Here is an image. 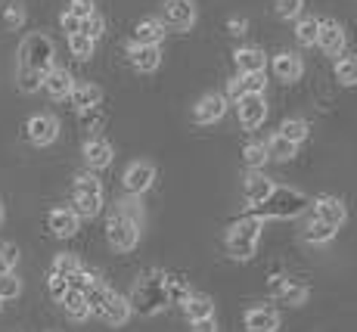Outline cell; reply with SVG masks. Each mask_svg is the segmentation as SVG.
Segmentation results:
<instances>
[{"mask_svg":"<svg viewBox=\"0 0 357 332\" xmlns=\"http://www.w3.org/2000/svg\"><path fill=\"white\" fill-rule=\"evenodd\" d=\"M130 310L143 317H153L159 310L168 308V292H165V271H149L134 282V292H130Z\"/></svg>","mask_w":357,"mask_h":332,"instance_id":"6da1fadb","label":"cell"},{"mask_svg":"<svg viewBox=\"0 0 357 332\" xmlns=\"http://www.w3.org/2000/svg\"><path fill=\"white\" fill-rule=\"evenodd\" d=\"M264 230V218L252 214V218H239L227 227V252L236 261H249L258 252V239Z\"/></svg>","mask_w":357,"mask_h":332,"instance_id":"7a4b0ae2","label":"cell"},{"mask_svg":"<svg viewBox=\"0 0 357 332\" xmlns=\"http://www.w3.org/2000/svg\"><path fill=\"white\" fill-rule=\"evenodd\" d=\"M311 205V199L289 186H273V193L258 205V218H298Z\"/></svg>","mask_w":357,"mask_h":332,"instance_id":"3957f363","label":"cell"},{"mask_svg":"<svg viewBox=\"0 0 357 332\" xmlns=\"http://www.w3.org/2000/svg\"><path fill=\"white\" fill-rule=\"evenodd\" d=\"M53 59H56V47L40 31L29 34L22 40V47H19V68H31V72L47 75L53 68Z\"/></svg>","mask_w":357,"mask_h":332,"instance_id":"277c9868","label":"cell"},{"mask_svg":"<svg viewBox=\"0 0 357 332\" xmlns=\"http://www.w3.org/2000/svg\"><path fill=\"white\" fill-rule=\"evenodd\" d=\"M102 209V183L93 174H78L72 183V211L78 218H97Z\"/></svg>","mask_w":357,"mask_h":332,"instance_id":"5b68a950","label":"cell"},{"mask_svg":"<svg viewBox=\"0 0 357 332\" xmlns=\"http://www.w3.org/2000/svg\"><path fill=\"white\" fill-rule=\"evenodd\" d=\"M140 230H143V224L125 218L121 211H112L106 224V239L115 252H134L137 242H140Z\"/></svg>","mask_w":357,"mask_h":332,"instance_id":"8992f818","label":"cell"},{"mask_svg":"<svg viewBox=\"0 0 357 332\" xmlns=\"http://www.w3.org/2000/svg\"><path fill=\"white\" fill-rule=\"evenodd\" d=\"M236 112H239V124L245 130H255L264 124L267 119V100L264 93H239L236 96Z\"/></svg>","mask_w":357,"mask_h":332,"instance_id":"52a82bcc","label":"cell"},{"mask_svg":"<svg viewBox=\"0 0 357 332\" xmlns=\"http://www.w3.org/2000/svg\"><path fill=\"white\" fill-rule=\"evenodd\" d=\"M196 22V3L193 0H165L162 6V25L174 31H187Z\"/></svg>","mask_w":357,"mask_h":332,"instance_id":"ba28073f","label":"cell"},{"mask_svg":"<svg viewBox=\"0 0 357 332\" xmlns=\"http://www.w3.org/2000/svg\"><path fill=\"white\" fill-rule=\"evenodd\" d=\"M121 183H125V190L130 196H140V193H146L149 186L155 183V165L153 162H130Z\"/></svg>","mask_w":357,"mask_h":332,"instance_id":"9c48e42d","label":"cell"},{"mask_svg":"<svg viewBox=\"0 0 357 332\" xmlns=\"http://www.w3.org/2000/svg\"><path fill=\"white\" fill-rule=\"evenodd\" d=\"M271 295L277 299L280 304H292V308H298V304H305L307 299V286L298 280H289V276H273L271 280Z\"/></svg>","mask_w":357,"mask_h":332,"instance_id":"30bf717a","label":"cell"},{"mask_svg":"<svg viewBox=\"0 0 357 332\" xmlns=\"http://www.w3.org/2000/svg\"><path fill=\"white\" fill-rule=\"evenodd\" d=\"M25 134L34 146H50L59 137V121L53 115H31L29 124H25Z\"/></svg>","mask_w":357,"mask_h":332,"instance_id":"8fae6325","label":"cell"},{"mask_svg":"<svg viewBox=\"0 0 357 332\" xmlns=\"http://www.w3.org/2000/svg\"><path fill=\"white\" fill-rule=\"evenodd\" d=\"M317 47L326 56H339L345 50V29L335 19H320V31H317Z\"/></svg>","mask_w":357,"mask_h":332,"instance_id":"7c38bea8","label":"cell"},{"mask_svg":"<svg viewBox=\"0 0 357 332\" xmlns=\"http://www.w3.org/2000/svg\"><path fill=\"white\" fill-rule=\"evenodd\" d=\"M227 112V96L224 93H205L193 106V121L196 124H215Z\"/></svg>","mask_w":357,"mask_h":332,"instance_id":"4fadbf2b","label":"cell"},{"mask_svg":"<svg viewBox=\"0 0 357 332\" xmlns=\"http://www.w3.org/2000/svg\"><path fill=\"white\" fill-rule=\"evenodd\" d=\"M273 193V181L271 177H264V171H249L243 181V199L249 209H258L261 202H264L267 196Z\"/></svg>","mask_w":357,"mask_h":332,"instance_id":"5bb4252c","label":"cell"},{"mask_svg":"<svg viewBox=\"0 0 357 332\" xmlns=\"http://www.w3.org/2000/svg\"><path fill=\"white\" fill-rule=\"evenodd\" d=\"M128 56H130V66H134L137 72H143V75L155 72V68L162 66L159 44H134V40H130V44H128Z\"/></svg>","mask_w":357,"mask_h":332,"instance_id":"9a60e30c","label":"cell"},{"mask_svg":"<svg viewBox=\"0 0 357 332\" xmlns=\"http://www.w3.org/2000/svg\"><path fill=\"white\" fill-rule=\"evenodd\" d=\"M314 218L339 230V227L348 220V209H345V202H342V199H335V196H320L317 202H314Z\"/></svg>","mask_w":357,"mask_h":332,"instance_id":"2e32d148","label":"cell"},{"mask_svg":"<svg viewBox=\"0 0 357 332\" xmlns=\"http://www.w3.org/2000/svg\"><path fill=\"white\" fill-rule=\"evenodd\" d=\"M273 75H277V81H283V84H295V81L305 75V62H301L298 53H277L273 56Z\"/></svg>","mask_w":357,"mask_h":332,"instance_id":"e0dca14e","label":"cell"},{"mask_svg":"<svg viewBox=\"0 0 357 332\" xmlns=\"http://www.w3.org/2000/svg\"><path fill=\"white\" fill-rule=\"evenodd\" d=\"M40 87L47 91L50 100H68V93H72V87H75V78H72V72L53 66L50 72L44 75V84H40Z\"/></svg>","mask_w":357,"mask_h":332,"instance_id":"ac0fdd59","label":"cell"},{"mask_svg":"<svg viewBox=\"0 0 357 332\" xmlns=\"http://www.w3.org/2000/svg\"><path fill=\"white\" fill-rule=\"evenodd\" d=\"M112 156H115L112 143L102 140V137H91V140L84 143V162H87V168H93V171L109 168V165H112Z\"/></svg>","mask_w":357,"mask_h":332,"instance_id":"d6986e66","label":"cell"},{"mask_svg":"<svg viewBox=\"0 0 357 332\" xmlns=\"http://www.w3.org/2000/svg\"><path fill=\"white\" fill-rule=\"evenodd\" d=\"M280 329V314L273 308H249L245 310V332H277Z\"/></svg>","mask_w":357,"mask_h":332,"instance_id":"ffe728a7","label":"cell"},{"mask_svg":"<svg viewBox=\"0 0 357 332\" xmlns=\"http://www.w3.org/2000/svg\"><path fill=\"white\" fill-rule=\"evenodd\" d=\"M78 224H81V218L72 209H53L47 214V227H50V233L59 239L75 236V233H78Z\"/></svg>","mask_w":357,"mask_h":332,"instance_id":"44dd1931","label":"cell"},{"mask_svg":"<svg viewBox=\"0 0 357 332\" xmlns=\"http://www.w3.org/2000/svg\"><path fill=\"white\" fill-rule=\"evenodd\" d=\"M130 301L125 299V295H119V292H112L109 295V301H106V308H102V314H100V320H106L109 326H125V323L130 320Z\"/></svg>","mask_w":357,"mask_h":332,"instance_id":"7402d4cb","label":"cell"},{"mask_svg":"<svg viewBox=\"0 0 357 332\" xmlns=\"http://www.w3.org/2000/svg\"><path fill=\"white\" fill-rule=\"evenodd\" d=\"M68 103L75 106V112H87V109H97L102 103V91L97 84H78V81H75L72 93H68Z\"/></svg>","mask_w":357,"mask_h":332,"instance_id":"603a6c76","label":"cell"},{"mask_svg":"<svg viewBox=\"0 0 357 332\" xmlns=\"http://www.w3.org/2000/svg\"><path fill=\"white\" fill-rule=\"evenodd\" d=\"M233 62H236L239 75L243 72H264L267 56H264V50H258V47H239V50L233 53Z\"/></svg>","mask_w":357,"mask_h":332,"instance_id":"cb8c5ba5","label":"cell"},{"mask_svg":"<svg viewBox=\"0 0 357 332\" xmlns=\"http://www.w3.org/2000/svg\"><path fill=\"white\" fill-rule=\"evenodd\" d=\"M59 304H63L66 314L72 317L75 323H81V320H87V317H91V304H87V299H84V292H81V289L68 286V292L59 299Z\"/></svg>","mask_w":357,"mask_h":332,"instance_id":"d4e9b609","label":"cell"},{"mask_svg":"<svg viewBox=\"0 0 357 332\" xmlns=\"http://www.w3.org/2000/svg\"><path fill=\"white\" fill-rule=\"evenodd\" d=\"M165 40V25L162 19H140L134 29V44H162Z\"/></svg>","mask_w":357,"mask_h":332,"instance_id":"484cf974","label":"cell"},{"mask_svg":"<svg viewBox=\"0 0 357 332\" xmlns=\"http://www.w3.org/2000/svg\"><path fill=\"white\" fill-rule=\"evenodd\" d=\"M183 314H187V320H202V317H215V301L208 299V295L202 292H193L187 301H183Z\"/></svg>","mask_w":357,"mask_h":332,"instance_id":"4316f807","label":"cell"},{"mask_svg":"<svg viewBox=\"0 0 357 332\" xmlns=\"http://www.w3.org/2000/svg\"><path fill=\"white\" fill-rule=\"evenodd\" d=\"M301 239L311 242V246H326V242L335 239V227H329V224H324V220L311 218L307 220V227L301 230Z\"/></svg>","mask_w":357,"mask_h":332,"instance_id":"83f0119b","label":"cell"},{"mask_svg":"<svg viewBox=\"0 0 357 332\" xmlns=\"http://www.w3.org/2000/svg\"><path fill=\"white\" fill-rule=\"evenodd\" d=\"M165 292H168V304H183L193 295V289L181 273H165Z\"/></svg>","mask_w":357,"mask_h":332,"instance_id":"f1b7e54d","label":"cell"},{"mask_svg":"<svg viewBox=\"0 0 357 332\" xmlns=\"http://www.w3.org/2000/svg\"><path fill=\"white\" fill-rule=\"evenodd\" d=\"M109 295H112V289L106 286V282L100 280H93V282H87L84 286V299H87V304H91V314H102V308H106V301H109Z\"/></svg>","mask_w":357,"mask_h":332,"instance_id":"f546056e","label":"cell"},{"mask_svg":"<svg viewBox=\"0 0 357 332\" xmlns=\"http://www.w3.org/2000/svg\"><path fill=\"white\" fill-rule=\"evenodd\" d=\"M295 152H298V143L286 140L283 134H273L267 140V156L277 158V162H289V158H295Z\"/></svg>","mask_w":357,"mask_h":332,"instance_id":"4dcf8cb0","label":"cell"},{"mask_svg":"<svg viewBox=\"0 0 357 332\" xmlns=\"http://www.w3.org/2000/svg\"><path fill=\"white\" fill-rule=\"evenodd\" d=\"M68 50H72L75 59L87 62L93 56V50H97V40L87 38V34H81V31H75V34H68Z\"/></svg>","mask_w":357,"mask_h":332,"instance_id":"1f68e13d","label":"cell"},{"mask_svg":"<svg viewBox=\"0 0 357 332\" xmlns=\"http://www.w3.org/2000/svg\"><path fill=\"white\" fill-rule=\"evenodd\" d=\"M277 134H283L286 140H292V143H305L307 134H311V124H307L305 119H286L283 124H280Z\"/></svg>","mask_w":357,"mask_h":332,"instance_id":"d6a6232c","label":"cell"},{"mask_svg":"<svg viewBox=\"0 0 357 332\" xmlns=\"http://www.w3.org/2000/svg\"><path fill=\"white\" fill-rule=\"evenodd\" d=\"M317 31H320V19L317 16H298V25H295V38H298V44L311 47L317 44Z\"/></svg>","mask_w":357,"mask_h":332,"instance_id":"836d02e7","label":"cell"},{"mask_svg":"<svg viewBox=\"0 0 357 332\" xmlns=\"http://www.w3.org/2000/svg\"><path fill=\"white\" fill-rule=\"evenodd\" d=\"M335 81L342 87H357V56H342L335 62Z\"/></svg>","mask_w":357,"mask_h":332,"instance_id":"e575fe53","label":"cell"},{"mask_svg":"<svg viewBox=\"0 0 357 332\" xmlns=\"http://www.w3.org/2000/svg\"><path fill=\"white\" fill-rule=\"evenodd\" d=\"M267 146L264 143H245V149H243V165L249 171H261L264 168V162H267Z\"/></svg>","mask_w":357,"mask_h":332,"instance_id":"d590c367","label":"cell"},{"mask_svg":"<svg viewBox=\"0 0 357 332\" xmlns=\"http://www.w3.org/2000/svg\"><path fill=\"white\" fill-rule=\"evenodd\" d=\"M16 84L22 93H34V91H40V84H44V75L31 72V68H16Z\"/></svg>","mask_w":357,"mask_h":332,"instance_id":"8d00e7d4","label":"cell"},{"mask_svg":"<svg viewBox=\"0 0 357 332\" xmlns=\"http://www.w3.org/2000/svg\"><path fill=\"white\" fill-rule=\"evenodd\" d=\"M236 81H239V91L243 93H264V87H267L264 72H243Z\"/></svg>","mask_w":357,"mask_h":332,"instance_id":"74e56055","label":"cell"},{"mask_svg":"<svg viewBox=\"0 0 357 332\" xmlns=\"http://www.w3.org/2000/svg\"><path fill=\"white\" fill-rule=\"evenodd\" d=\"M19 292H22V282H19V276L13 273V271L0 273V301L19 299Z\"/></svg>","mask_w":357,"mask_h":332,"instance_id":"f35d334b","label":"cell"},{"mask_svg":"<svg viewBox=\"0 0 357 332\" xmlns=\"http://www.w3.org/2000/svg\"><path fill=\"white\" fill-rule=\"evenodd\" d=\"M3 25L6 29H22L25 25V6L19 3V0H10V3L3 6Z\"/></svg>","mask_w":357,"mask_h":332,"instance_id":"ab89813d","label":"cell"},{"mask_svg":"<svg viewBox=\"0 0 357 332\" xmlns=\"http://www.w3.org/2000/svg\"><path fill=\"white\" fill-rule=\"evenodd\" d=\"M273 10L280 19H298L305 10V0H273Z\"/></svg>","mask_w":357,"mask_h":332,"instance_id":"60d3db41","label":"cell"},{"mask_svg":"<svg viewBox=\"0 0 357 332\" xmlns=\"http://www.w3.org/2000/svg\"><path fill=\"white\" fill-rule=\"evenodd\" d=\"M81 34H87V38H93L97 40L102 31H106V22H102V16L100 13H91V16L87 19H81V29H78Z\"/></svg>","mask_w":357,"mask_h":332,"instance_id":"b9f144b4","label":"cell"},{"mask_svg":"<svg viewBox=\"0 0 357 332\" xmlns=\"http://www.w3.org/2000/svg\"><path fill=\"white\" fill-rule=\"evenodd\" d=\"M78 267H81V261L75 258V255H56V261H53V267H50V271L63 273L66 280H68V276H75V273H78Z\"/></svg>","mask_w":357,"mask_h":332,"instance_id":"7bdbcfd3","label":"cell"},{"mask_svg":"<svg viewBox=\"0 0 357 332\" xmlns=\"http://www.w3.org/2000/svg\"><path fill=\"white\" fill-rule=\"evenodd\" d=\"M16 261H19V246L16 242H3V246H0V273L13 271Z\"/></svg>","mask_w":357,"mask_h":332,"instance_id":"ee69618b","label":"cell"},{"mask_svg":"<svg viewBox=\"0 0 357 332\" xmlns=\"http://www.w3.org/2000/svg\"><path fill=\"white\" fill-rule=\"evenodd\" d=\"M47 289H50V295H53V299H63V295L68 292V280H66V276L63 273H56V271H50V276H47Z\"/></svg>","mask_w":357,"mask_h":332,"instance_id":"f6af8a7d","label":"cell"},{"mask_svg":"<svg viewBox=\"0 0 357 332\" xmlns=\"http://www.w3.org/2000/svg\"><path fill=\"white\" fill-rule=\"evenodd\" d=\"M115 211H121L125 218L137 220V224H143V209H140V202H137V199H121V202L115 205Z\"/></svg>","mask_w":357,"mask_h":332,"instance_id":"bcb514c9","label":"cell"},{"mask_svg":"<svg viewBox=\"0 0 357 332\" xmlns=\"http://www.w3.org/2000/svg\"><path fill=\"white\" fill-rule=\"evenodd\" d=\"M66 13H72V16H78V19H87L91 13H97V6H93V0H68Z\"/></svg>","mask_w":357,"mask_h":332,"instance_id":"7dc6e473","label":"cell"},{"mask_svg":"<svg viewBox=\"0 0 357 332\" xmlns=\"http://www.w3.org/2000/svg\"><path fill=\"white\" fill-rule=\"evenodd\" d=\"M59 25H63V31H66V34H75V31L81 29V19H78V16H72V13H66V10H63V16H59Z\"/></svg>","mask_w":357,"mask_h":332,"instance_id":"c3c4849f","label":"cell"},{"mask_svg":"<svg viewBox=\"0 0 357 332\" xmlns=\"http://www.w3.org/2000/svg\"><path fill=\"white\" fill-rule=\"evenodd\" d=\"M190 332H218L215 317H202V320H193V323H190Z\"/></svg>","mask_w":357,"mask_h":332,"instance_id":"681fc988","label":"cell"},{"mask_svg":"<svg viewBox=\"0 0 357 332\" xmlns=\"http://www.w3.org/2000/svg\"><path fill=\"white\" fill-rule=\"evenodd\" d=\"M227 31L236 34V38H243V34L249 31V22H245V19H230V22H227Z\"/></svg>","mask_w":357,"mask_h":332,"instance_id":"f907efd6","label":"cell"},{"mask_svg":"<svg viewBox=\"0 0 357 332\" xmlns=\"http://www.w3.org/2000/svg\"><path fill=\"white\" fill-rule=\"evenodd\" d=\"M0 224H3V205H0Z\"/></svg>","mask_w":357,"mask_h":332,"instance_id":"816d5d0a","label":"cell"},{"mask_svg":"<svg viewBox=\"0 0 357 332\" xmlns=\"http://www.w3.org/2000/svg\"><path fill=\"white\" fill-rule=\"evenodd\" d=\"M0 308H3V301H0Z\"/></svg>","mask_w":357,"mask_h":332,"instance_id":"f5cc1de1","label":"cell"}]
</instances>
